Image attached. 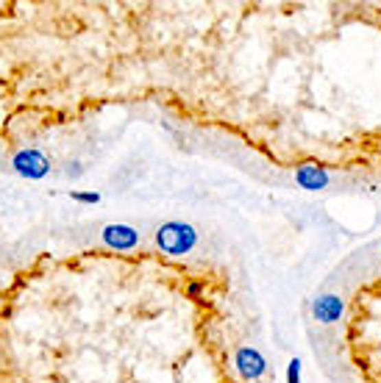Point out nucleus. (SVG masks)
<instances>
[{"mask_svg":"<svg viewBox=\"0 0 381 383\" xmlns=\"http://www.w3.org/2000/svg\"><path fill=\"white\" fill-rule=\"evenodd\" d=\"M295 184L301 189L320 192V189L329 186V173H325L323 167H317V164H301L298 173H295Z\"/></svg>","mask_w":381,"mask_h":383,"instance_id":"obj_6","label":"nucleus"},{"mask_svg":"<svg viewBox=\"0 0 381 383\" xmlns=\"http://www.w3.org/2000/svg\"><path fill=\"white\" fill-rule=\"evenodd\" d=\"M103 242L106 247H115V250H131L139 242V231H134L131 225H106L103 228Z\"/></svg>","mask_w":381,"mask_h":383,"instance_id":"obj_5","label":"nucleus"},{"mask_svg":"<svg viewBox=\"0 0 381 383\" xmlns=\"http://www.w3.org/2000/svg\"><path fill=\"white\" fill-rule=\"evenodd\" d=\"M234 364H237L240 375L248 378V380H256V378H262V375L267 372V361H264V356H262L259 350H253V347H240Z\"/></svg>","mask_w":381,"mask_h":383,"instance_id":"obj_4","label":"nucleus"},{"mask_svg":"<svg viewBox=\"0 0 381 383\" xmlns=\"http://www.w3.org/2000/svg\"><path fill=\"white\" fill-rule=\"evenodd\" d=\"M343 311H345V303H343V297L334 295V292H325V295L314 297V303H312V317H314L320 325H334V322L343 317Z\"/></svg>","mask_w":381,"mask_h":383,"instance_id":"obj_3","label":"nucleus"},{"mask_svg":"<svg viewBox=\"0 0 381 383\" xmlns=\"http://www.w3.org/2000/svg\"><path fill=\"white\" fill-rule=\"evenodd\" d=\"M301 372H303V361L301 358H292L287 364V383H301Z\"/></svg>","mask_w":381,"mask_h":383,"instance_id":"obj_7","label":"nucleus"},{"mask_svg":"<svg viewBox=\"0 0 381 383\" xmlns=\"http://www.w3.org/2000/svg\"><path fill=\"white\" fill-rule=\"evenodd\" d=\"M198 242V231L189 223H165L156 231V245L170 253V256H184L195 247Z\"/></svg>","mask_w":381,"mask_h":383,"instance_id":"obj_1","label":"nucleus"},{"mask_svg":"<svg viewBox=\"0 0 381 383\" xmlns=\"http://www.w3.org/2000/svg\"><path fill=\"white\" fill-rule=\"evenodd\" d=\"M14 170H17V175H23L28 181H39L50 173V161L39 150H23L14 156Z\"/></svg>","mask_w":381,"mask_h":383,"instance_id":"obj_2","label":"nucleus"},{"mask_svg":"<svg viewBox=\"0 0 381 383\" xmlns=\"http://www.w3.org/2000/svg\"><path fill=\"white\" fill-rule=\"evenodd\" d=\"M70 197L78 200V203H97V200H100L97 192H70Z\"/></svg>","mask_w":381,"mask_h":383,"instance_id":"obj_8","label":"nucleus"}]
</instances>
